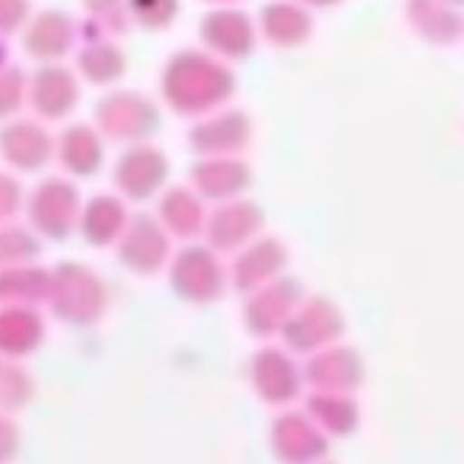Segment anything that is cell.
I'll use <instances>...</instances> for the list:
<instances>
[{
    "label": "cell",
    "mask_w": 464,
    "mask_h": 464,
    "mask_svg": "<svg viewBox=\"0 0 464 464\" xmlns=\"http://www.w3.org/2000/svg\"><path fill=\"white\" fill-rule=\"evenodd\" d=\"M14 442H17L14 428L6 425V422H0V461H6L14 453Z\"/></svg>",
    "instance_id": "cell-1"
}]
</instances>
